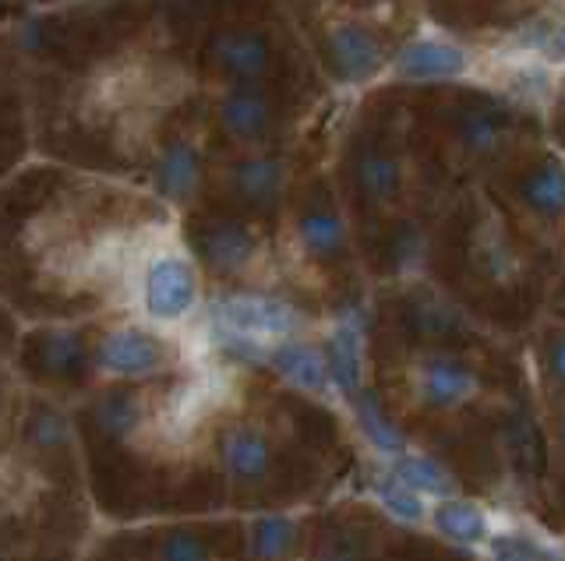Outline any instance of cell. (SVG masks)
Masks as SVG:
<instances>
[{"instance_id": "cell-1", "label": "cell", "mask_w": 565, "mask_h": 561, "mask_svg": "<svg viewBox=\"0 0 565 561\" xmlns=\"http://www.w3.org/2000/svg\"><path fill=\"white\" fill-rule=\"evenodd\" d=\"M202 283L194 261L177 248H156L138 261V301L156 325H181L199 308Z\"/></svg>"}, {"instance_id": "cell-2", "label": "cell", "mask_w": 565, "mask_h": 561, "mask_svg": "<svg viewBox=\"0 0 565 561\" xmlns=\"http://www.w3.org/2000/svg\"><path fill=\"white\" fill-rule=\"evenodd\" d=\"M273 40L265 29L255 25H230L220 29L216 36L205 46V67L216 78L237 89H255V85H265L273 75Z\"/></svg>"}, {"instance_id": "cell-3", "label": "cell", "mask_w": 565, "mask_h": 561, "mask_svg": "<svg viewBox=\"0 0 565 561\" xmlns=\"http://www.w3.org/2000/svg\"><path fill=\"white\" fill-rule=\"evenodd\" d=\"M212 322L223 332H234V336L255 339V343H269L282 339L297 332L300 314L287 304L276 301V296H262V293H234L223 296L212 308Z\"/></svg>"}, {"instance_id": "cell-4", "label": "cell", "mask_w": 565, "mask_h": 561, "mask_svg": "<svg viewBox=\"0 0 565 561\" xmlns=\"http://www.w3.org/2000/svg\"><path fill=\"white\" fill-rule=\"evenodd\" d=\"M223 184L241 208L247 213H269L279 205L282 191L290 184V166L282 155L273 152H247L237 163L223 170Z\"/></svg>"}, {"instance_id": "cell-5", "label": "cell", "mask_w": 565, "mask_h": 561, "mask_svg": "<svg viewBox=\"0 0 565 561\" xmlns=\"http://www.w3.org/2000/svg\"><path fill=\"white\" fill-rule=\"evenodd\" d=\"M216 125L234 145L265 149L276 134V107L262 85H255V89L230 85L216 99Z\"/></svg>"}, {"instance_id": "cell-6", "label": "cell", "mask_w": 565, "mask_h": 561, "mask_svg": "<svg viewBox=\"0 0 565 561\" xmlns=\"http://www.w3.org/2000/svg\"><path fill=\"white\" fill-rule=\"evenodd\" d=\"M322 54H326L329 72L340 82H347V85L375 78L382 72V64H385L379 36L361 22L329 25L326 40H322Z\"/></svg>"}, {"instance_id": "cell-7", "label": "cell", "mask_w": 565, "mask_h": 561, "mask_svg": "<svg viewBox=\"0 0 565 561\" xmlns=\"http://www.w3.org/2000/svg\"><path fill=\"white\" fill-rule=\"evenodd\" d=\"M205 184V155L199 142L188 134L167 138L156 152L152 163V187L159 198H167L170 205H188L199 198V191Z\"/></svg>"}, {"instance_id": "cell-8", "label": "cell", "mask_w": 565, "mask_h": 561, "mask_svg": "<svg viewBox=\"0 0 565 561\" xmlns=\"http://www.w3.org/2000/svg\"><path fill=\"white\" fill-rule=\"evenodd\" d=\"M199 258L220 276H244L258 261V234L237 219H212L194 234Z\"/></svg>"}, {"instance_id": "cell-9", "label": "cell", "mask_w": 565, "mask_h": 561, "mask_svg": "<svg viewBox=\"0 0 565 561\" xmlns=\"http://www.w3.org/2000/svg\"><path fill=\"white\" fill-rule=\"evenodd\" d=\"M163 364H167V346L146 328L124 325L106 332V339L99 343V367L120 378H146L156 375Z\"/></svg>"}, {"instance_id": "cell-10", "label": "cell", "mask_w": 565, "mask_h": 561, "mask_svg": "<svg viewBox=\"0 0 565 561\" xmlns=\"http://www.w3.org/2000/svg\"><path fill=\"white\" fill-rule=\"evenodd\" d=\"M226 378L220 375H205V378H194L188 385H181L159 410V431H163L170 442H181L188 438L202 420L220 407L223 396H226Z\"/></svg>"}, {"instance_id": "cell-11", "label": "cell", "mask_w": 565, "mask_h": 561, "mask_svg": "<svg viewBox=\"0 0 565 561\" xmlns=\"http://www.w3.org/2000/svg\"><path fill=\"white\" fill-rule=\"evenodd\" d=\"M467 67H470L467 50H459L456 43H441V40H414V43H406L396 57V72L414 82L456 78V75H463Z\"/></svg>"}, {"instance_id": "cell-12", "label": "cell", "mask_w": 565, "mask_h": 561, "mask_svg": "<svg viewBox=\"0 0 565 561\" xmlns=\"http://www.w3.org/2000/svg\"><path fill=\"white\" fill-rule=\"evenodd\" d=\"M223 463L226 473L241 484H262L269 477V463H273V452L265 434L255 428H237L226 434L223 442Z\"/></svg>"}, {"instance_id": "cell-13", "label": "cell", "mask_w": 565, "mask_h": 561, "mask_svg": "<svg viewBox=\"0 0 565 561\" xmlns=\"http://www.w3.org/2000/svg\"><path fill=\"white\" fill-rule=\"evenodd\" d=\"M477 389V378L456 360H428L417 375V392L428 407H456L470 399Z\"/></svg>"}, {"instance_id": "cell-14", "label": "cell", "mask_w": 565, "mask_h": 561, "mask_svg": "<svg viewBox=\"0 0 565 561\" xmlns=\"http://www.w3.org/2000/svg\"><path fill=\"white\" fill-rule=\"evenodd\" d=\"M520 198L530 213L541 219H562L565 216V166L558 160H544L520 181Z\"/></svg>"}, {"instance_id": "cell-15", "label": "cell", "mask_w": 565, "mask_h": 561, "mask_svg": "<svg viewBox=\"0 0 565 561\" xmlns=\"http://www.w3.org/2000/svg\"><path fill=\"white\" fill-rule=\"evenodd\" d=\"M297 240L311 258H340L347 248V223L332 208H308L297 223Z\"/></svg>"}, {"instance_id": "cell-16", "label": "cell", "mask_w": 565, "mask_h": 561, "mask_svg": "<svg viewBox=\"0 0 565 561\" xmlns=\"http://www.w3.org/2000/svg\"><path fill=\"white\" fill-rule=\"evenodd\" d=\"M353 177H358V187L367 202H393L403 187V170H399V160L388 152H375L367 149L358 155V166H353Z\"/></svg>"}, {"instance_id": "cell-17", "label": "cell", "mask_w": 565, "mask_h": 561, "mask_svg": "<svg viewBox=\"0 0 565 561\" xmlns=\"http://www.w3.org/2000/svg\"><path fill=\"white\" fill-rule=\"evenodd\" d=\"M273 367L276 371L294 381L297 389H308V392H322L329 385V364L326 357L318 354L311 346H300V343H287V346H276L273 349Z\"/></svg>"}, {"instance_id": "cell-18", "label": "cell", "mask_w": 565, "mask_h": 561, "mask_svg": "<svg viewBox=\"0 0 565 561\" xmlns=\"http://www.w3.org/2000/svg\"><path fill=\"white\" fill-rule=\"evenodd\" d=\"M435 526L446 537L459 540V543H477L488 537V519L477 505L459 501V498H446L435 508Z\"/></svg>"}, {"instance_id": "cell-19", "label": "cell", "mask_w": 565, "mask_h": 561, "mask_svg": "<svg viewBox=\"0 0 565 561\" xmlns=\"http://www.w3.org/2000/svg\"><path fill=\"white\" fill-rule=\"evenodd\" d=\"M40 360L50 375H75L85 360V343L71 328H50L40 343Z\"/></svg>"}, {"instance_id": "cell-20", "label": "cell", "mask_w": 565, "mask_h": 561, "mask_svg": "<svg viewBox=\"0 0 565 561\" xmlns=\"http://www.w3.org/2000/svg\"><path fill=\"white\" fill-rule=\"evenodd\" d=\"M329 378H335L347 392L361 385V339L350 325L332 332L329 343Z\"/></svg>"}, {"instance_id": "cell-21", "label": "cell", "mask_w": 565, "mask_h": 561, "mask_svg": "<svg viewBox=\"0 0 565 561\" xmlns=\"http://www.w3.org/2000/svg\"><path fill=\"white\" fill-rule=\"evenodd\" d=\"M459 138H463V145L477 155L494 152L505 138V117L494 110H470V114H463Z\"/></svg>"}, {"instance_id": "cell-22", "label": "cell", "mask_w": 565, "mask_h": 561, "mask_svg": "<svg viewBox=\"0 0 565 561\" xmlns=\"http://www.w3.org/2000/svg\"><path fill=\"white\" fill-rule=\"evenodd\" d=\"M297 540V530L290 519L282 516H269V519H258L255 522V533H252V548L258 558L265 561H276V558H287L290 548Z\"/></svg>"}, {"instance_id": "cell-23", "label": "cell", "mask_w": 565, "mask_h": 561, "mask_svg": "<svg viewBox=\"0 0 565 561\" xmlns=\"http://www.w3.org/2000/svg\"><path fill=\"white\" fill-rule=\"evenodd\" d=\"M396 477L406 487H414L417 495H424V490H428V495H446V490L452 487L449 473L438 470L431 460H420V455H406V460H399Z\"/></svg>"}, {"instance_id": "cell-24", "label": "cell", "mask_w": 565, "mask_h": 561, "mask_svg": "<svg viewBox=\"0 0 565 561\" xmlns=\"http://www.w3.org/2000/svg\"><path fill=\"white\" fill-rule=\"evenodd\" d=\"M138 399L131 392H114L110 399L99 407V424L106 434H114V438H124V434H131L138 428Z\"/></svg>"}, {"instance_id": "cell-25", "label": "cell", "mask_w": 565, "mask_h": 561, "mask_svg": "<svg viewBox=\"0 0 565 561\" xmlns=\"http://www.w3.org/2000/svg\"><path fill=\"white\" fill-rule=\"evenodd\" d=\"M382 505L393 516H399V519H420L424 516V505L417 498V490L406 487V484H388V487H382Z\"/></svg>"}, {"instance_id": "cell-26", "label": "cell", "mask_w": 565, "mask_h": 561, "mask_svg": "<svg viewBox=\"0 0 565 561\" xmlns=\"http://www.w3.org/2000/svg\"><path fill=\"white\" fill-rule=\"evenodd\" d=\"M361 420H364V431L371 434V442H379L382 449H396V445H399V438H396L393 424H388V420L382 417V410H379L371 399L361 402Z\"/></svg>"}, {"instance_id": "cell-27", "label": "cell", "mask_w": 565, "mask_h": 561, "mask_svg": "<svg viewBox=\"0 0 565 561\" xmlns=\"http://www.w3.org/2000/svg\"><path fill=\"white\" fill-rule=\"evenodd\" d=\"M32 442L35 445H64L67 442V420L61 413H40V420L32 424Z\"/></svg>"}, {"instance_id": "cell-28", "label": "cell", "mask_w": 565, "mask_h": 561, "mask_svg": "<svg viewBox=\"0 0 565 561\" xmlns=\"http://www.w3.org/2000/svg\"><path fill=\"white\" fill-rule=\"evenodd\" d=\"M163 561H209V554L191 533H173L163 543Z\"/></svg>"}, {"instance_id": "cell-29", "label": "cell", "mask_w": 565, "mask_h": 561, "mask_svg": "<svg viewBox=\"0 0 565 561\" xmlns=\"http://www.w3.org/2000/svg\"><path fill=\"white\" fill-rule=\"evenodd\" d=\"M494 561H555V558L541 548H530L523 540H502L494 543Z\"/></svg>"}, {"instance_id": "cell-30", "label": "cell", "mask_w": 565, "mask_h": 561, "mask_svg": "<svg viewBox=\"0 0 565 561\" xmlns=\"http://www.w3.org/2000/svg\"><path fill=\"white\" fill-rule=\"evenodd\" d=\"M547 375H552L558 385H565V332L547 346Z\"/></svg>"}, {"instance_id": "cell-31", "label": "cell", "mask_w": 565, "mask_h": 561, "mask_svg": "<svg viewBox=\"0 0 565 561\" xmlns=\"http://www.w3.org/2000/svg\"><path fill=\"white\" fill-rule=\"evenodd\" d=\"M552 54L555 57H565V25L552 32Z\"/></svg>"}, {"instance_id": "cell-32", "label": "cell", "mask_w": 565, "mask_h": 561, "mask_svg": "<svg viewBox=\"0 0 565 561\" xmlns=\"http://www.w3.org/2000/svg\"><path fill=\"white\" fill-rule=\"evenodd\" d=\"M558 442L565 445V413L558 417Z\"/></svg>"}, {"instance_id": "cell-33", "label": "cell", "mask_w": 565, "mask_h": 561, "mask_svg": "<svg viewBox=\"0 0 565 561\" xmlns=\"http://www.w3.org/2000/svg\"><path fill=\"white\" fill-rule=\"evenodd\" d=\"M57 4H61V0H57Z\"/></svg>"}]
</instances>
